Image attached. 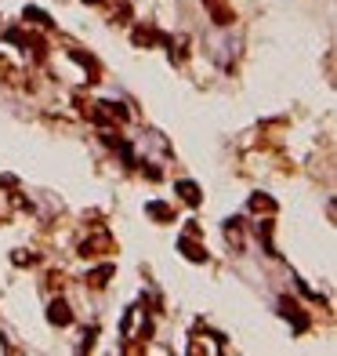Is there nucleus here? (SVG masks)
I'll return each instance as SVG.
<instances>
[{
  "instance_id": "1",
  "label": "nucleus",
  "mask_w": 337,
  "mask_h": 356,
  "mask_svg": "<svg viewBox=\"0 0 337 356\" xmlns=\"http://www.w3.org/2000/svg\"><path fill=\"white\" fill-rule=\"evenodd\" d=\"M84 117L95 120V124H124L127 120V109L120 106V102H98V106L84 109Z\"/></svg>"
},
{
  "instance_id": "2",
  "label": "nucleus",
  "mask_w": 337,
  "mask_h": 356,
  "mask_svg": "<svg viewBox=\"0 0 337 356\" xmlns=\"http://www.w3.org/2000/svg\"><path fill=\"white\" fill-rule=\"evenodd\" d=\"M80 254L84 258H98V254H116V240H113V233H95V236H87L84 244H80Z\"/></svg>"
},
{
  "instance_id": "3",
  "label": "nucleus",
  "mask_w": 337,
  "mask_h": 356,
  "mask_svg": "<svg viewBox=\"0 0 337 356\" xmlns=\"http://www.w3.org/2000/svg\"><path fill=\"white\" fill-rule=\"evenodd\" d=\"M47 320L55 324V327H69L73 324V309H69V302L66 298H55L47 305Z\"/></svg>"
},
{
  "instance_id": "4",
  "label": "nucleus",
  "mask_w": 337,
  "mask_h": 356,
  "mask_svg": "<svg viewBox=\"0 0 337 356\" xmlns=\"http://www.w3.org/2000/svg\"><path fill=\"white\" fill-rule=\"evenodd\" d=\"M131 41H135V47H152V44H167L171 36H163L160 30H152V25H138L131 33Z\"/></svg>"
},
{
  "instance_id": "5",
  "label": "nucleus",
  "mask_w": 337,
  "mask_h": 356,
  "mask_svg": "<svg viewBox=\"0 0 337 356\" xmlns=\"http://www.w3.org/2000/svg\"><path fill=\"white\" fill-rule=\"evenodd\" d=\"M174 193H178L181 200H185L189 208H200V203H203V189H200L196 182H189V178H181V182H174Z\"/></svg>"
},
{
  "instance_id": "6",
  "label": "nucleus",
  "mask_w": 337,
  "mask_h": 356,
  "mask_svg": "<svg viewBox=\"0 0 337 356\" xmlns=\"http://www.w3.org/2000/svg\"><path fill=\"white\" fill-rule=\"evenodd\" d=\"M279 309H283V316H287V320H294V331H297V335H301V331H308V316L301 313V305H297V302L283 298Z\"/></svg>"
},
{
  "instance_id": "7",
  "label": "nucleus",
  "mask_w": 337,
  "mask_h": 356,
  "mask_svg": "<svg viewBox=\"0 0 337 356\" xmlns=\"http://www.w3.org/2000/svg\"><path fill=\"white\" fill-rule=\"evenodd\" d=\"M207 11H211V19L218 25H232V22H236V11H232V4H225V0H207Z\"/></svg>"
},
{
  "instance_id": "8",
  "label": "nucleus",
  "mask_w": 337,
  "mask_h": 356,
  "mask_svg": "<svg viewBox=\"0 0 337 356\" xmlns=\"http://www.w3.org/2000/svg\"><path fill=\"white\" fill-rule=\"evenodd\" d=\"M113 276H116V265H113V262H106V265H98V269H91V273H87V287H91V291H102Z\"/></svg>"
},
{
  "instance_id": "9",
  "label": "nucleus",
  "mask_w": 337,
  "mask_h": 356,
  "mask_svg": "<svg viewBox=\"0 0 337 356\" xmlns=\"http://www.w3.org/2000/svg\"><path fill=\"white\" fill-rule=\"evenodd\" d=\"M178 251L185 254L189 262H207V247H203V244H196V240H192L189 233H185V236L178 240Z\"/></svg>"
},
{
  "instance_id": "10",
  "label": "nucleus",
  "mask_w": 337,
  "mask_h": 356,
  "mask_svg": "<svg viewBox=\"0 0 337 356\" xmlns=\"http://www.w3.org/2000/svg\"><path fill=\"white\" fill-rule=\"evenodd\" d=\"M146 214H149V219H156V222H174V208H167L163 200L146 203Z\"/></svg>"
},
{
  "instance_id": "11",
  "label": "nucleus",
  "mask_w": 337,
  "mask_h": 356,
  "mask_svg": "<svg viewBox=\"0 0 337 356\" xmlns=\"http://www.w3.org/2000/svg\"><path fill=\"white\" fill-rule=\"evenodd\" d=\"M251 211L254 214H276V200L265 197V193H254L251 197Z\"/></svg>"
},
{
  "instance_id": "12",
  "label": "nucleus",
  "mask_w": 337,
  "mask_h": 356,
  "mask_svg": "<svg viewBox=\"0 0 337 356\" xmlns=\"http://www.w3.org/2000/svg\"><path fill=\"white\" fill-rule=\"evenodd\" d=\"M25 22H36V25H44V30H51V19L40 8H25Z\"/></svg>"
},
{
  "instance_id": "13",
  "label": "nucleus",
  "mask_w": 337,
  "mask_h": 356,
  "mask_svg": "<svg viewBox=\"0 0 337 356\" xmlns=\"http://www.w3.org/2000/svg\"><path fill=\"white\" fill-rule=\"evenodd\" d=\"M257 236L265 240V247H268V254H272V258H279V254H276V247H272V222H262V225H257Z\"/></svg>"
},
{
  "instance_id": "14",
  "label": "nucleus",
  "mask_w": 337,
  "mask_h": 356,
  "mask_svg": "<svg viewBox=\"0 0 337 356\" xmlns=\"http://www.w3.org/2000/svg\"><path fill=\"white\" fill-rule=\"evenodd\" d=\"M25 262H36V254H25V251H15V265H25Z\"/></svg>"
},
{
  "instance_id": "15",
  "label": "nucleus",
  "mask_w": 337,
  "mask_h": 356,
  "mask_svg": "<svg viewBox=\"0 0 337 356\" xmlns=\"http://www.w3.org/2000/svg\"><path fill=\"white\" fill-rule=\"evenodd\" d=\"M203 4H207V0H203Z\"/></svg>"
}]
</instances>
